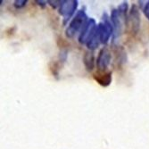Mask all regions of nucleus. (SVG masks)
Instances as JSON below:
<instances>
[{
    "label": "nucleus",
    "instance_id": "obj_1",
    "mask_svg": "<svg viewBox=\"0 0 149 149\" xmlns=\"http://www.w3.org/2000/svg\"><path fill=\"white\" fill-rule=\"evenodd\" d=\"M128 3L124 2L121 4L118 8L113 9L111 13V21L114 29V39L117 37H120L123 33L124 25L127 23L128 18Z\"/></svg>",
    "mask_w": 149,
    "mask_h": 149
},
{
    "label": "nucleus",
    "instance_id": "obj_2",
    "mask_svg": "<svg viewBox=\"0 0 149 149\" xmlns=\"http://www.w3.org/2000/svg\"><path fill=\"white\" fill-rule=\"evenodd\" d=\"M88 16L85 10H79L76 15L73 17L72 21L70 22L69 26L67 27V29L65 31V35L67 38H72L75 37V35L79 32L81 31L82 29L84 28L85 24L88 22Z\"/></svg>",
    "mask_w": 149,
    "mask_h": 149
},
{
    "label": "nucleus",
    "instance_id": "obj_3",
    "mask_svg": "<svg viewBox=\"0 0 149 149\" xmlns=\"http://www.w3.org/2000/svg\"><path fill=\"white\" fill-rule=\"evenodd\" d=\"M97 26H98V31L100 34L101 43L107 44L111 36L113 34V31H114L111 18H109V16L107 15V13H104L103 21Z\"/></svg>",
    "mask_w": 149,
    "mask_h": 149
},
{
    "label": "nucleus",
    "instance_id": "obj_4",
    "mask_svg": "<svg viewBox=\"0 0 149 149\" xmlns=\"http://www.w3.org/2000/svg\"><path fill=\"white\" fill-rule=\"evenodd\" d=\"M140 22H141V19H140L139 9L136 5H133L128 15L126 26L130 29L131 33L136 35L140 29Z\"/></svg>",
    "mask_w": 149,
    "mask_h": 149
},
{
    "label": "nucleus",
    "instance_id": "obj_5",
    "mask_svg": "<svg viewBox=\"0 0 149 149\" xmlns=\"http://www.w3.org/2000/svg\"><path fill=\"white\" fill-rule=\"evenodd\" d=\"M78 6L77 0H69V1H62L59 6V13L63 18V23H66L74 13Z\"/></svg>",
    "mask_w": 149,
    "mask_h": 149
},
{
    "label": "nucleus",
    "instance_id": "obj_6",
    "mask_svg": "<svg viewBox=\"0 0 149 149\" xmlns=\"http://www.w3.org/2000/svg\"><path fill=\"white\" fill-rule=\"evenodd\" d=\"M97 28V26L96 24V21L92 18H89L87 23L85 24L84 28L82 29V31H80V34L79 37V42L80 44H88L89 39L94 35L95 31H96Z\"/></svg>",
    "mask_w": 149,
    "mask_h": 149
},
{
    "label": "nucleus",
    "instance_id": "obj_7",
    "mask_svg": "<svg viewBox=\"0 0 149 149\" xmlns=\"http://www.w3.org/2000/svg\"><path fill=\"white\" fill-rule=\"evenodd\" d=\"M112 59V54L109 48L104 47H103L99 53L97 58V66L98 71H106L107 67L109 66Z\"/></svg>",
    "mask_w": 149,
    "mask_h": 149
},
{
    "label": "nucleus",
    "instance_id": "obj_8",
    "mask_svg": "<svg viewBox=\"0 0 149 149\" xmlns=\"http://www.w3.org/2000/svg\"><path fill=\"white\" fill-rule=\"evenodd\" d=\"M94 79L102 87H108L112 82V72L107 71H97L95 72Z\"/></svg>",
    "mask_w": 149,
    "mask_h": 149
},
{
    "label": "nucleus",
    "instance_id": "obj_9",
    "mask_svg": "<svg viewBox=\"0 0 149 149\" xmlns=\"http://www.w3.org/2000/svg\"><path fill=\"white\" fill-rule=\"evenodd\" d=\"M95 61H96V59H95L94 52L92 50H87L83 56V63L88 72H90L95 69V66H96V62Z\"/></svg>",
    "mask_w": 149,
    "mask_h": 149
},
{
    "label": "nucleus",
    "instance_id": "obj_10",
    "mask_svg": "<svg viewBox=\"0 0 149 149\" xmlns=\"http://www.w3.org/2000/svg\"><path fill=\"white\" fill-rule=\"evenodd\" d=\"M101 43V38H100V34H99V31H98V26L95 31L94 35L91 37V38L89 39V41L88 42L87 46H88V50H95L96 48L98 47L99 44Z\"/></svg>",
    "mask_w": 149,
    "mask_h": 149
},
{
    "label": "nucleus",
    "instance_id": "obj_11",
    "mask_svg": "<svg viewBox=\"0 0 149 149\" xmlns=\"http://www.w3.org/2000/svg\"><path fill=\"white\" fill-rule=\"evenodd\" d=\"M49 71L51 72L52 75L55 77H58L60 70H61V63L57 61H51L48 63Z\"/></svg>",
    "mask_w": 149,
    "mask_h": 149
},
{
    "label": "nucleus",
    "instance_id": "obj_12",
    "mask_svg": "<svg viewBox=\"0 0 149 149\" xmlns=\"http://www.w3.org/2000/svg\"><path fill=\"white\" fill-rule=\"evenodd\" d=\"M67 59V50L62 49L59 54V61L60 63H64Z\"/></svg>",
    "mask_w": 149,
    "mask_h": 149
},
{
    "label": "nucleus",
    "instance_id": "obj_13",
    "mask_svg": "<svg viewBox=\"0 0 149 149\" xmlns=\"http://www.w3.org/2000/svg\"><path fill=\"white\" fill-rule=\"evenodd\" d=\"M26 4H27L26 0H16V1H15L13 6H15V7L16 9H20V8H22L23 6H25Z\"/></svg>",
    "mask_w": 149,
    "mask_h": 149
},
{
    "label": "nucleus",
    "instance_id": "obj_14",
    "mask_svg": "<svg viewBox=\"0 0 149 149\" xmlns=\"http://www.w3.org/2000/svg\"><path fill=\"white\" fill-rule=\"evenodd\" d=\"M143 12H144L145 16L149 20V1H148V2H146V4L145 7H144V9H143Z\"/></svg>",
    "mask_w": 149,
    "mask_h": 149
},
{
    "label": "nucleus",
    "instance_id": "obj_15",
    "mask_svg": "<svg viewBox=\"0 0 149 149\" xmlns=\"http://www.w3.org/2000/svg\"><path fill=\"white\" fill-rule=\"evenodd\" d=\"M36 3H38V5L44 6H46V4H47V1H36Z\"/></svg>",
    "mask_w": 149,
    "mask_h": 149
}]
</instances>
